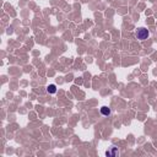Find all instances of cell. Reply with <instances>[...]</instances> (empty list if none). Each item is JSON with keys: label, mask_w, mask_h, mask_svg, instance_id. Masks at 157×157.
I'll use <instances>...</instances> for the list:
<instances>
[{"label": "cell", "mask_w": 157, "mask_h": 157, "mask_svg": "<svg viewBox=\"0 0 157 157\" xmlns=\"http://www.w3.org/2000/svg\"><path fill=\"white\" fill-rule=\"evenodd\" d=\"M148 31L146 29V28H144V27H141V28H137V31H136V38L137 39H140V40H144V39H146L147 37H148Z\"/></svg>", "instance_id": "obj_1"}, {"label": "cell", "mask_w": 157, "mask_h": 157, "mask_svg": "<svg viewBox=\"0 0 157 157\" xmlns=\"http://www.w3.org/2000/svg\"><path fill=\"white\" fill-rule=\"evenodd\" d=\"M101 112H102L103 115H109V114H110V109L107 108V107H102V108H101Z\"/></svg>", "instance_id": "obj_2"}, {"label": "cell", "mask_w": 157, "mask_h": 157, "mask_svg": "<svg viewBox=\"0 0 157 157\" xmlns=\"http://www.w3.org/2000/svg\"><path fill=\"white\" fill-rule=\"evenodd\" d=\"M48 92H50V93H55V92H56L55 85H50V86L48 87Z\"/></svg>", "instance_id": "obj_3"}]
</instances>
